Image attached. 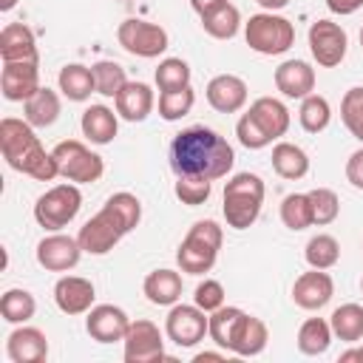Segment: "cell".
<instances>
[{"label":"cell","instance_id":"1","mask_svg":"<svg viewBox=\"0 0 363 363\" xmlns=\"http://www.w3.org/2000/svg\"><path fill=\"white\" fill-rule=\"evenodd\" d=\"M233 145L204 125L184 128L170 142V167L176 176H199L216 182L233 170Z\"/></svg>","mask_w":363,"mask_h":363},{"label":"cell","instance_id":"2","mask_svg":"<svg viewBox=\"0 0 363 363\" xmlns=\"http://www.w3.org/2000/svg\"><path fill=\"white\" fill-rule=\"evenodd\" d=\"M139 218H142V201L128 190L113 193L102 204V210L79 227L77 233L79 247L88 255H105L139 224Z\"/></svg>","mask_w":363,"mask_h":363},{"label":"cell","instance_id":"3","mask_svg":"<svg viewBox=\"0 0 363 363\" xmlns=\"http://www.w3.org/2000/svg\"><path fill=\"white\" fill-rule=\"evenodd\" d=\"M0 150H3V159L9 162V167H14L17 173H26L37 182H51L60 176L54 156L45 153L40 136L34 133V128L26 119H14V116L0 119Z\"/></svg>","mask_w":363,"mask_h":363},{"label":"cell","instance_id":"4","mask_svg":"<svg viewBox=\"0 0 363 363\" xmlns=\"http://www.w3.org/2000/svg\"><path fill=\"white\" fill-rule=\"evenodd\" d=\"M264 179L258 173H235L224 184V218L233 230H247L255 224L264 204Z\"/></svg>","mask_w":363,"mask_h":363},{"label":"cell","instance_id":"5","mask_svg":"<svg viewBox=\"0 0 363 363\" xmlns=\"http://www.w3.org/2000/svg\"><path fill=\"white\" fill-rule=\"evenodd\" d=\"M221 241H224V233L216 221H210V218L196 221L176 250V264L187 275H204L213 269L218 250H221Z\"/></svg>","mask_w":363,"mask_h":363},{"label":"cell","instance_id":"6","mask_svg":"<svg viewBox=\"0 0 363 363\" xmlns=\"http://www.w3.org/2000/svg\"><path fill=\"white\" fill-rule=\"evenodd\" d=\"M244 40L252 51L275 57V54H284V51L292 48L295 26L286 17L275 14V11H261V14H252L244 23Z\"/></svg>","mask_w":363,"mask_h":363},{"label":"cell","instance_id":"7","mask_svg":"<svg viewBox=\"0 0 363 363\" xmlns=\"http://www.w3.org/2000/svg\"><path fill=\"white\" fill-rule=\"evenodd\" d=\"M54 162H57V173L68 182L77 184H91L105 173V162L99 153H94L85 142L79 139H65L51 150Z\"/></svg>","mask_w":363,"mask_h":363},{"label":"cell","instance_id":"8","mask_svg":"<svg viewBox=\"0 0 363 363\" xmlns=\"http://www.w3.org/2000/svg\"><path fill=\"white\" fill-rule=\"evenodd\" d=\"M82 207V193L77 184H54L34 201V221L43 230H62L77 218Z\"/></svg>","mask_w":363,"mask_h":363},{"label":"cell","instance_id":"9","mask_svg":"<svg viewBox=\"0 0 363 363\" xmlns=\"http://www.w3.org/2000/svg\"><path fill=\"white\" fill-rule=\"evenodd\" d=\"M116 40L128 54L145 57V60H153V57L164 54L167 45H170V37L159 23H147V20H139V17L122 20L119 28H116Z\"/></svg>","mask_w":363,"mask_h":363},{"label":"cell","instance_id":"10","mask_svg":"<svg viewBox=\"0 0 363 363\" xmlns=\"http://www.w3.org/2000/svg\"><path fill=\"white\" fill-rule=\"evenodd\" d=\"M207 329H210V318L196 303H173L167 312V320H164V332H167L170 343H176L182 349H190L199 340H204Z\"/></svg>","mask_w":363,"mask_h":363},{"label":"cell","instance_id":"11","mask_svg":"<svg viewBox=\"0 0 363 363\" xmlns=\"http://www.w3.org/2000/svg\"><path fill=\"white\" fill-rule=\"evenodd\" d=\"M349 48V37L340 23L332 20H315L309 26V51L320 68H335L343 62Z\"/></svg>","mask_w":363,"mask_h":363},{"label":"cell","instance_id":"12","mask_svg":"<svg viewBox=\"0 0 363 363\" xmlns=\"http://www.w3.org/2000/svg\"><path fill=\"white\" fill-rule=\"evenodd\" d=\"M125 360L128 363H153V360H164V337L159 332V326L153 320H130L128 335H125Z\"/></svg>","mask_w":363,"mask_h":363},{"label":"cell","instance_id":"13","mask_svg":"<svg viewBox=\"0 0 363 363\" xmlns=\"http://www.w3.org/2000/svg\"><path fill=\"white\" fill-rule=\"evenodd\" d=\"M128 326H130L128 312L122 306H113V303L91 306L88 318H85V332L96 343H119V340H125Z\"/></svg>","mask_w":363,"mask_h":363},{"label":"cell","instance_id":"14","mask_svg":"<svg viewBox=\"0 0 363 363\" xmlns=\"http://www.w3.org/2000/svg\"><path fill=\"white\" fill-rule=\"evenodd\" d=\"M82 252L85 250L79 247V238L54 233L37 244V264L48 272H65V269H74L79 264Z\"/></svg>","mask_w":363,"mask_h":363},{"label":"cell","instance_id":"15","mask_svg":"<svg viewBox=\"0 0 363 363\" xmlns=\"http://www.w3.org/2000/svg\"><path fill=\"white\" fill-rule=\"evenodd\" d=\"M0 88L9 102H26L40 91V62H3Z\"/></svg>","mask_w":363,"mask_h":363},{"label":"cell","instance_id":"16","mask_svg":"<svg viewBox=\"0 0 363 363\" xmlns=\"http://www.w3.org/2000/svg\"><path fill=\"white\" fill-rule=\"evenodd\" d=\"M335 295V281L329 272L323 269H312V272H303L295 278L292 284V301L301 306V309H323Z\"/></svg>","mask_w":363,"mask_h":363},{"label":"cell","instance_id":"17","mask_svg":"<svg viewBox=\"0 0 363 363\" xmlns=\"http://www.w3.org/2000/svg\"><path fill=\"white\" fill-rule=\"evenodd\" d=\"M94 298H96V292H94V284L88 278L62 275L54 284V303L65 315H88V309L94 306Z\"/></svg>","mask_w":363,"mask_h":363},{"label":"cell","instance_id":"18","mask_svg":"<svg viewBox=\"0 0 363 363\" xmlns=\"http://www.w3.org/2000/svg\"><path fill=\"white\" fill-rule=\"evenodd\" d=\"M6 354L11 363H43L48 357V337L37 326H17L6 337Z\"/></svg>","mask_w":363,"mask_h":363},{"label":"cell","instance_id":"19","mask_svg":"<svg viewBox=\"0 0 363 363\" xmlns=\"http://www.w3.org/2000/svg\"><path fill=\"white\" fill-rule=\"evenodd\" d=\"M0 57L3 62H40L34 31L26 23H6L0 31Z\"/></svg>","mask_w":363,"mask_h":363},{"label":"cell","instance_id":"20","mask_svg":"<svg viewBox=\"0 0 363 363\" xmlns=\"http://www.w3.org/2000/svg\"><path fill=\"white\" fill-rule=\"evenodd\" d=\"M207 102L218 113H235L247 105V82L235 74H218L207 82Z\"/></svg>","mask_w":363,"mask_h":363},{"label":"cell","instance_id":"21","mask_svg":"<svg viewBox=\"0 0 363 363\" xmlns=\"http://www.w3.org/2000/svg\"><path fill=\"white\" fill-rule=\"evenodd\" d=\"M275 88L289 99H303L315 91V68L303 60H286L275 68Z\"/></svg>","mask_w":363,"mask_h":363},{"label":"cell","instance_id":"22","mask_svg":"<svg viewBox=\"0 0 363 363\" xmlns=\"http://www.w3.org/2000/svg\"><path fill=\"white\" fill-rule=\"evenodd\" d=\"M116 102V113L125 119V122H142L150 116L153 111V88L147 82H125V88L113 96Z\"/></svg>","mask_w":363,"mask_h":363},{"label":"cell","instance_id":"23","mask_svg":"<svg viewBox=\"0 0 363 363\" xmlns=\"http://www.w3.org/2000/svg\"><path fill=\"white\" fill-rule=\"evenodd\" d=\"M267 340H269V329L261 318L255 315H241L235 332H233V343H230V352L238 354V357H255L267 349Z\"/></svg>","mask_w":363,"mask_h":363},{"label":"cell","instance_id":"24","mask_svg":"<svg viewBox=\"0 0 363 363\" xmlns=\"http://www.w3.org/2000/svg\"><path fill=\"white\" fill-rule=\"evenodd\" d=\"M79 128H82V136L94 145H108L113 142L116 130H119V122H116V113L108 108V105H88L82 111V119H79Z\"/></svg>","mask_w":363,"mask_h":363},{"label":"cell","instance_id":"25","mask_svg":"<svg viewBox=\"0 0 363 363\" xmlns=\"http://www.w3.org/2000/svg\"><path fill=\"white\" fill-rule=\"evenodd\" d=\"M142 289H145V298L150 303H156V306H173L182 298V275L176 269H164V267L162 269H153V272H147Z\"/></svg>","mask_w":363,"mask_h":363},{"label":"cell","instance_id":"26","mask_svg":"<svg viewBox=\"0 0 363 363\" xmlns=\"http://www.w3.org/2000/svg\"><path fill=\"white\" fill-rule=\"evenodd\" d=\"M250 113H252V119L267 130L269 139L284 136V133L289 130V122H292L286 105H284L281 99H275V96H258V99L250 105Z\"/></svg>","mask_w":363,"mask_h":363},{"label":"cell","instance_id":"27","mask_svg":"<svg viewBox=\"0 0 363 363\" xmlns=\"http://www.w3.org/2000/svg\"><path fill=\"white\" fill-rule=\"evenodd\" d=\"M60 91L71 99V102H85L91 94H96V79H94V68L88 65H79V62H71V65H62L60 68Z\"/></svg>","mask_w":363,"mask_h":363},{"label":"cell","instance_id":"28","mask_svg":"<svg viewBox=\"0 0 363 363\" xmlns=\"http://www.w3.org/2000/svg\"><path fill=\"white\" fill-rule=\"evenodd\" d=\"M272 170L281 176V179H289V182H298L309 173V156L303 147L292 145V142H278L272 147Z\"/></svg>","mask_w":363,"mask_h":363},{"label":"cell","instance_id":"29","mask_svg":"<svg viewBox=\"0 0 363 363\" xmlns=\"http://www.w3.org/2000/svg\"><path fill=\"white\" fill-rule=\"evenodd\" d=\"M60 116V96L51 88H43L26 99V122L31 128H51Z\"/></svg>","mask_w":363,"mask_h":363},{"label":"cell","instance_id":"30","mask_svg":"<svg viewBox=\"0 0 363 363\" xmlns=\"http://www.w3.org/2000/svg\"><path fill=\"white\" fill-rule=\"evenodd\" d=\"M332 335L343 343H357L363 337V306L360 303H343L329 318Z\"/></svg>","mask_w":363,"mask_h":363},{"label":"cell","instance_id":"31","mask_svg":"<svg viewBox=\"0 0 363 363\" xmlns=\"http://www.w3.org/2000/svg\"><path fill=\"white\" fill-rule=\"evenodd\" d=\"M332 337H335V335H332L329 320H323V318H306V320L301 323V329H298V349H301L303 354L315 357V354H323V352L329 349Z\"/></svg>","mask_w":363,"mask_h":363},{"label":"cell","instance_id":"32","mask_svg":"<svg viewBox=\"0 0 363 363\" xmlns=\"http://www.w3.org/2000/svg\"><path fill=\"white\" fill-rule=\"evenodd\" d=\"M201 28L213 40H233L238 34V28H241V11L233 3H224L216 11H210V14L201 17Z\"/></svg>","mask_w":363,"mask_h":363},{"label":"cell","instance_id":"33","mask_svg":"<svg viewBox=\"0 0 363 363\" xmlns=\"http://www.w3.org/2000/svg\"><path fill=\"white\" fill-rule=\"evenodd\" d=\"M303 258H306V264H309L312 269H332V267L337 264V258H340V244H337L335 235L318 233V235H312V238L306 241Z\"/></svg>","mask_w":363,"mask_h":363},{"label":"cell","instance_id":"34","mask_svg":"<svg viewBox=\"0 0 363 363\" xmlns=\"http://www.w3.org/2000/svg\"><path fill=\"white\" fill-rule=\"evenodd\" d=\"M37 312V301L28 289H6L0 298V315L6 323H26Z\"/></svg>","mask_w":363,"mask_h":363},{"label":"cell","instance_id":"35","mask_svg":"<svg viewBox=\"0 0 363 363\" xmlns=\"http://www.w3.org/2000/svg\"><path fill=\"white\" fill-rule=\"evenodd\" d=\"M298 119H301V128L306 133H320L329 128V119H332V108L326 102V96L320 94H309L301 99V111H298Z\"/></svg>","mask_w":363,"mask_h":363},{"label":"cell","instance_id":"36","mask_svg":"<svg viewBox=\"0 0 363 363\" xmlns=\"http://www.w3.org/2000/svg\"><path fill=\"white\" fill-rule=\"evenodd\" d=\"M241 315H244V309H238V306H218L216 312H210V329H207V335L213 337L216 346H221V349L230 352L233 332H235Z\"/></svg>","mask_w":363,"mask_h":363},{"label":"cell","instance_id":"37","mask_svg":"<svg viewBox=\"0 0 363 363\" xmlns=\"http://www.w3.org/2000/svg\"><path fill=\"white\" fill-rule=\"evenodd\" d=\"M281 221L289 230H306L312 227V204H309V193H289L281 201Z\"/></svg>","mask_w":363,"mask_h":363},{"label":"cell","instance_id":"38","mask_svg":"<svg viewBox=\"0 0 363 363\" xmlns=\"http://www.w3.org/2000/svg\"><path fill=\"white\" fill-rule=\"evenodd\" d=\"M193 105H196V91L190 85L159 94V116L167 119V122H176L182 116H187L193 111Z\"/></svg>","mask_w":363,"mask_h":363},{"label":"cell","instance_id":"39","mask_svg":"<svg viewBox=\"0 0 363 363\" xmlns=\"http://www.w3.org/2000/svg\"><path fill=\"white\" fill-rule=\"evenodd\" d=\"M340 119L346 125V130L363 142V85H354L343 94L340 99Z\"/></svg>","mask_w":363,"mask_h":363},{"label":"cell","instance_id":"40","mask_svg":"<svg viewBox=\"0 0 363 363\" xmlns=\"http://www.w3.org/2000/svg\"><path fill=\"white\" fill-rule=\"evenodd\" d=\"M159 91H176V88H184L190 85V65L182 60V57H167L159 62L156 74H153Z\"/></svg>","mask_w":363,"mask_h":363},{"label":"cell","instance_id":"41","mask_svg":"<svg viewBox=\"0 0 363 363\" xmlns=\"http://www.w3.org/2000/svg\"><path fill=\"white\" fill-rule=\"evenodd\" d=\"M91 68H94V79H96V94H102V96H116L128 82L125 68L113 60H99Z\"/></svg>","mask_w":363,"mask_h":363},{"label":"cell","instance_id":"42","mask_svg":"<svg viewBox=\"0 0 363 363\" xmlns=\"http://www.w3.org/2000/svg\"><path fill=\"white\" fill-rule=\"evenodd\" d=\"M309 204H312V224H318V227L332 224L337 218V213H340V199L329 187L309 190Z\"/></svg>","mask_w":363,"mask_h":363},{"label":"cell","instance_id":"43","mask_svg":"<svg viewBox=\"0 0 363 363\" xmlns=\"http://www.w3.org/2000/svg\"><path fill=\"white\" fill-rule=\"evenodd\" d=\"M176 199L187 207H199L210 199L213 193V182L210 179H199V176H176Z\"/></svg>","mask_w":363,"mask_h":363},{"label":"cell","instance_id":"44","mask_svg":"<svg viewBox=\"0 0 363 363\" xmlns=\"http://www.w3.org/2000/svg\"><path fill=\"white\" fill-rule=\"evenodd\" d=\"M235 136H238V142H241L247 150H261V147H267V145L272 142V139L267 136V130L252 119L250 111L238 119V125H235Z\"/></svg>","mask_w":363,"mask_h":363},{"label":"cell","instance_id":"45","mask_svg":"<svg viewBox=\"0 0 363 363\" xmlns=\"http://www.w3.org/2000/svg\"><path fill=\"white\" fill-rule=\"evenodd\" d=\"M224 298H227L224 286H221L218 281H213V278H204V281L196 286V292H193V303L201 306L207 315L216 312L218 306H224Z\"/></svg>","mask_w":363,"mask_h":363},{"label":"cell","instance_id":"46","mask_svg":"<svg viewBox=\"0 0 363 363\" xmlns=\"http://www.w3.org/2000/svg\"><path fill=\"white\" fill-rule=\"evenodd\" d=\"M346 179H349L352 187L363 190V147L354 150V153L346 159Z\"/></svg>","mask_w":363,"mask_h":363},{"label":"cell","instance_id":"47","mask_svg":"<svg viewBox=\"0 0 363 363\" xmlns=\"http://www.w3.org/2000/svg\"><path fill=\"white\" fill-rule=\"evenodd\" d=\"M326 6H329V11L332 14H354L360 6H363V0H326Z\"/></svg>","mask_w":363,"mask_h":363},{"label":"cell","instance_id":"48","mask_svg":"<svg viewBox=\"0 0 363 363\" xmlns=\"http://www.w3.org/2000/svg\"><path fill=\"white\" fill-rule=\"evenodd\" d=\"M227 0H190V6H193V11L199 14V17H204V14H210V11H216L218 6H224Z\"/></svg>","mask_w":363,"mask_h":363},{"label":"cell","instance_id":"49","mask_svg":"<svg viewBox=\"0 0 363 363\" xmlns=\"http://www.w3.org/2000/svg\"><path fill=\"white\" fill-rule=\"evenodd\" d=\"M340 360H343V363H349V360H363V346H352V349H346V352L340 354Z\"/></svg>","mask_w":363,"mask_h":363},{"label":"cell","instance_id":"50","mask_svg":"<svg viewBox=\"0 0 363 363\" xmlns=\"http://www.w3.org/2000/svg\"><path fill=\"white\" fill-rule=\"evenodd\" d=\"M255 3H258L264 11H278V9H284L289 0H255Z\"/></svg>","mask_w":363,"mask_h":363},{"label":"cell","instance_id":"51","mask_svg":"<svg viewBox=\"0 0 363 363\" xmlns=\"http://www.w3.org/2000/svg\"><path fill=\"white\" fill-rule=\"evenodd\" d=\"M204 360H224V352H199L193 357V363H204Z\"/></svg>","mask_w":363,"mask_h":363},{"label":"cell","instance_id":"52","mask_svg":"<svg viewBox=\"0 0 363 363\" xmlns=\"http://www.w3.org/2000/svg\"><path fill=\"white\" fill-rule=\"evenodd\" d=\"M17 6V0H0V11H11Z\"/></svg>","mask_w":363,"mask_h":363},{"label":"cell","instance_id":"53","mask_svg":"<svg viewBox=\"0 0 363 363\" xmlns=\"http://www.w3.org/2000/svg\"><path fill=\"white\" fill-rule=\"evenodd\" d=\"M360 45H363V28H360Z\"/></svg>","mask_w":363,"mask_h":363},{"label":"cell","instance_id":"54","mask_svg":"<svg viewBox=\"0 0 363 363\" xmlns=\"http://www.w3.org/2000/svg\"><path fill=\"white\" fill-rule=\"evenodd\" d=\"M360 289H363V278H360Z\"/></svg>","mask_w":363,"mask_h":363}]
</instances>
